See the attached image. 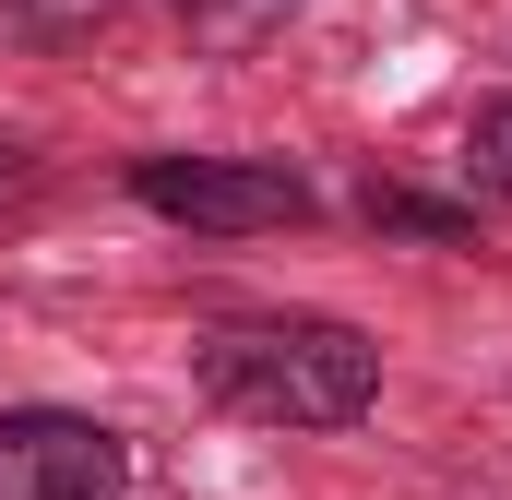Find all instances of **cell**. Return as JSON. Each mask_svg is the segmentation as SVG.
Instances as JSON below:
<instances>
[{"mask_svg":"<svg viewBox=\"0 0 512 500\" xmlns=\"http://www.w3.org/2000/svg\"><path fill=\"white\" fill-rule=\"evenodd\" d=\"M191 393L239 429H358L382 405V346L334 310H227L191 346Z\"/></svg>","mask_w":512,"mask_h":500,"instance_id":"1","label":"cell"},{"mask_svg":"<svg viewBox=\"0 0 512 500\" xmlns=\"http://www.w3.org/2000/svg\"><path fill=\"white\" fill-rule=\"evenodd\" d=\"M167 12H179L191 36H215V48H262V36H274L298 0H167Z\"/></svg>","mask_w":512,"mask_h":500,"instance_id":"4","label":"cell"},{"mask_svg":"<svg viewBox=\"0 0 512 500\" xmlns=\"http://www.w3.org/2000/svg\"><path fill=\"white\" fill-rule=\"evenodd\" d=\"M0 500H131V441L84 405H0Z\"/></svg>","mask_w":512,"mask_h":500,"instance_id":"3","label":"cell"},{"mask_svg":"<svg viewBox=\"0 0 512 500\" xmlns=\"http://www.w3.org/2000/svg\"><path fill=\"white\" fill-rule=\"evenodd\" d=\"M465 179L512 203V96H489V108H477V131H465Z\"/></svg>","mask_w":512,"mask_h":500,"instance_id":"5","label":"cell"},{"mask_svg":"<svg viewBox=\"0 0 512 500\" xmlns=\"http://www.w3.org/2000/svg\"><path fill=\"white\" fill-rule=\"evenodd\" d=\"M131 203L191 239H274L322 215V191L286 155H131Z\"/></svg>","mask_w":512,"mask_h":500,"instance_id":"2","label":"cell"},{"mask_svg":"<svg viewBox=\"0 0 512 500\" xmlns=\"http://www.w3.org/2000/svg\"><path fill=\"white\" fill-rule=\"evenodd\" d=\"M0 179H12V143H0Z\"/></svg>","mask_w":512,"mask_h":500,"instance_id":"8","label":"cell"},{"mask_svg":"<svg viewBox=\"0 0 512 500\" xmlns=\"http://www.w3.org/2000/svg\"><path fill=\"white\" fill-rule=\"evenodd\" d=\"M0 12H12V36H36V48H72V36L108 24V0H0Z\"/></svg>","mask_w":512,"mask_h":500,"instance_id":"6","label":"cell"},{"mask_svg":"<svg viewBox=\"0 0 512 500\" xmlns=\"http://www.w3.org/2000/svg\"><path fill=\"white\" fill-rule=\"evenodd\" d=\"M370 227H417V239H465L477 215H465V203H429V191H370Z\"/></svg>","mask_w":512,"mask_h":500,"instance_id":"7","label":"cell"}]
</instances>
